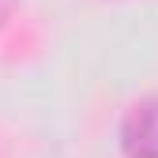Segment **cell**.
Segmentation results:
<instances>
[{
    "mask_svg": "<svg viewBox=\"0 0 158 158\" xmlns=\"http://www.w3.org/2000/svg\"><path fill=\"white\" fill-rule=\"evenodd\" d=\"M121 147L128 158H158V94L139 98L121 121Z\"/></svg>",
    "mask_w": 158,
    "mask_h": 158,
    "instance_id": "1",
    "label": "cell"
}]
</instances>
